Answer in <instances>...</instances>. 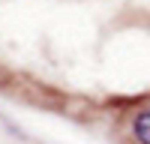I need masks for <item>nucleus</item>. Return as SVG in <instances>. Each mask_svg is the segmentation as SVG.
I'll return each mask as SVG.
<instances>
[{"label": "nucleus", "instance_id": "1", "mask_svg": "<svg viewBox=\"0 0 150 144\" xmlns=\"http://www.w3.org/2000/svg\"><path fill=\"white\" fill-rule=\"evenodd\" d=\"M129 138L132 144H150V105H141L129 114Z\"/></svg>", "mask_w": 150, "mask_h": 144}]
</instances>
